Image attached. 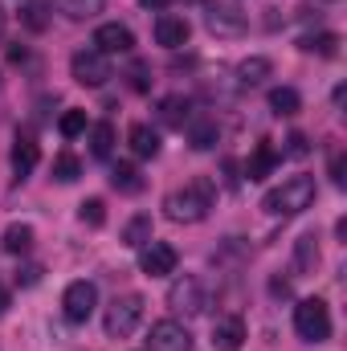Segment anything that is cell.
Segmentation results:
<instances>
[{
    "label": "cell",
    "mask_w": 347,
    "mask_h": 351,
    "mask_svg": "<svg viewBox=\"0 0 347 351\" xmlns=\"http://www.w3.org/2000/svg\"><path fill=\"white\" fill-rule=\"evenodd\" d=\"M37 278H41V265H25L16 274V286H37Z\"/></svg>",
    "instance_id": "obj_34"
},
{
    "label": "cell",
    "mask_w": 347,
    "mask_h": 351,
    "mask_svg": "<svg viewBox=\"0 0 347 351\" xmlns=\"http://www.w3.org/2000/svg\"><path fill=\"white\" fill-rule=\"evenodd\" d=\"M188 139H192V147H196V152L217 147V139H221L217 119H188Z\"/></svg>",
    "instance_id": "obj_17"
},
{
    "label": "cell",
    "mask_w": 347,
    "mask_h": 351,
    "mask_svg": "<svg viewBox=\"0 0 347 351\" xmlns=\"http://www.w3.org/2000/svg\"><path fill=\"white\" fill-rule=\"evenodd\" d=\"M70 74H74L78 86H102V82L110 78V62H106V53H98V49H78V53L70 58Z\"/></svg>",
    "instance_id": "obj_6"
},
{
    "label": "cell",
    "mask_w": 347,
    "mask_h": 351,
    "mask_svg": "<svg viewBox=\"0 0 347 351\" xmlns=\"http://www.w3.org/2000/svg\"><path fill=\"white\" fill-rule=\"evenodd\" d=\"M176 250L168 241H147L143 250H139V269L147 274V278H164V274H172L176 269Z\"/></svg>",
    "instance_id": "obj_9"
},
{
    "label": "cell",
    "mask_w": 347,
    "mask_h": 351,
    "mask_svg": "<svg viewBox=\"0 0 347 351\" xmlns=\"http://www.w3.org/2000/svg\"><path fill=\"white\" fill-rule=\"evenodd\" d=\"M311 204H315V176H290V180H282V188L265 192V200H261V208L270 217H298Z\"/></svg>",
    "instance_id": "obj_2"
},
{
    "label": "cell",
    "mask_w": 347,
    "mask_h": 351,
    "mask_svg": "<svg viewBox=\"0 0 347 351\" xmlns=\"http://www.w3.org/2000/svg\"><path fill=\"white\" fill-rule=\"evenodd\" d=\"M127 139H131V152H135L139 160H152V156H160V131H152L147 123H135Z\"/></svg>",
    "instance_id": "obj_18"
},
{
    "label": "cell",
    "mask_w": 347,
    "mask_h": 351,
    "mask_svg": "<svg viewBox=\"0 0 347 351\" xmlns=\"http://www.w3.org/2000/svg\"><path fill=\"white\" fill-rule=\"evenodd\" d=\"M115 152V127L110 123H94L90 127V156L94 160H106Z\"/></svg>",
    "instance_id": "obj_22"
},
{
    "label": "cell",
    "mask_w": 347,
    "mask_h": 351,
    "mask_svg": "<svg viewBox=\"0 0 347 351\" xmlns=\"http://www.w3.org/2000/svg\"><path fill=\"white\" fill-rule=\"evenodd\" d=\"M147 86H152V82H147V66L135 62V66H131V90H147Z\"/></svg>",
    "instance_id": "obj_33"
},
{
    "label": "cell",
    "mask_w": 347,
    "mask_h": 351,
    "mask_svg": "<svg viewBox=\"0 0 347 351\" xmlns=\"http://www.w3.org/2000/svg\"><path fill=\"white\" fill-rule=\"evenodd\" d=\"M274 164H278V152H274V143H258L254 147V156L246 160V180H265V176L274 172Z\"/></svg>",
    "instance_id": "obj_16"
},
{
    "label": "cell",
    "mask_w": 347,
    "mask_h": 351,
    "mask_svg": "<svg viewBox=\"0 0 347 351\" xmlns=\"http://www.w3.org/2000/svg\"><path fill=\"white\" fill-rule=\"evenodd\" d=\"M78 176H82V164H78V156L62 152V156L53 160V180H58V184H74Z\"/></svg>",
    "instance_id": "obj_26"
},
{
    "label": "cell",
    "mask_w": 347,
    "mask_h": 351,
    "mask_svg": "<svg viewBox=\"0 0 347 351\" xmlns=\"http://www.w3.org/2000/svg\"><path fill=\"white\" fill-rule=\"evenodd\" d=\"M66 16H74V21H86L94 12H102V0H53Z\"/></svg>",
    "instance_id": "obj_27"
},
{
    "label": "cell",
    "mask_w": 347,
    "mask_h": 351,
    "mask_svg": "<svg viewBox=\"0 0 347 351\" xmlns=\"http://www.w3.org/2000/svg\"><path fill=\"white\" fill-rule=\"evenodd\" d=\"M94 49L98 53H131L135 49V33L127 29V25H98L94 29Z\"/></svg>",
    "instance_id": "obj_11"
},
{
    "label": "cell",
    "mask_w": 347,
    "mask_h": 351,
    "mask_svg": "<svg viewBox=\"0 0 347 351\" xmlns=\"http://www.w3.org/2000/svg\"><path fill=\"white\" fill-rule=\"evenodd\" d=\"M331 176H335V184L344 188V156H335V160H331Z\"/></svg>",
    "instance_id": "obj_35"
},
{
    "label": "cell",
    "mask_w": 347,
    "mask_h": 351,
    "mask_svg": "<svg viewBox=\"0 0 347 351\" xmlns=\"http://www.w3.org/2000/svg\"><path fill=\"white\" fill-rule=\"evenodd\" d=\"M307 152H311V143H307V135H302V131H294V135L286 139V156H290V160H302Z\"/></svg>",
    "instance_id": "obj_32"
},
{
    "label": "cell",
    "mask_w": 347,
    "mask_h": 351,
    "mask_svg": "<svg viewBox=\"0 0 347 351\" xmlns=\"http://www.w3.org/2000/svg\"><path fill=\"white\" fill-rule=\"evenodd\" d=\"M274 74V66H270V58H246L241 66H237V78L246 82V86H261L265 78Z\"/></svg>",
    "instance_id": "obj_23"
},
{
    "label": "cell",
    "mask_w": 347,
    "mask_h": 351,
    "mask_svg": "<svg viewBox=\"0 0 347 351\" xmlns=\"http://www.w3.org/2000/svg\"><path fill=\"white\" fill-rule=\"evenodd\" d=\"M147 241H152V217L139 213V217L127 221V229H123V245H127V250H143Z\"/></svg>",
    "instance_id": "obj_20"
},
{
    "label": "cell",
    "mask_w": 347,
    "mask_h": 351,
    "mask_svg": "<svg viewBox=\"0 0 347 351\" xmlns=\"http://www.w3.org/2000/svg\"><path fill=\"white\" fill-rule=\"evenodd\" d=\"M143 298L139 294H123V298H115L110 306H106V319H102V327H106V335L110 339H127V335H135V327L143 323Z\"/></svg>",
    "instance_id": "obj_4"
},
{
    "label": "cell",
    "mask_w": 347,
    "mask_h": 351,
    "mask_svg": "<svg viewBox=\"0 0 347 351\" xmlns=\"http://www.w3.org/2000/svg\"><path fill=\"white\" fill-rule=\"evenodd\" d=\"M241 343H246V323H241L237 315L217 319V327H213V348L217 351H241Z\"/></svg>",
    "instance_id": "obj_13"
},
{
    "label": "cell",
    "mask_w": 347,
    "mask_h": 351,
    "mask_svg": "<svg viewBox=\"0 0 347 351\" xmlns=\"http://www.w3.org/2000/svg\"><path fill=\"white\" fill-rule=\"evenodd\" d=\"M294 331H298V339H307V343L331 339V311H327V302H323V298H302V302L294 306Z\"/></svg>",
    "instance_id": "obj_3"
},
{
    "label": "cell",
    "mask_w": 347,
    "mask_h": 351,
    "mask_svg": "<svg viewBox=\"0 0 347 351\" xmlns=\"http://www.w3.org/2000/svg\"><path fill=\"white\" fill-rule=\"evenodd\" d=\"M188 21L184 16H172V12H164L160 21H156V41L164 45V49H180V45H188Z\"/></svg>",
    "instance_id": "obj_14"
},
{
    "label": "cell",
    "mask_w": 347,
    "mask_h": 351,
    "mask_svg": "<svg viewBox=\"0 0 347 351\" xmlns=\"http://www.w3.org/2000/svg\"><path fill=\"white\" fill-rule=\"evenodd\" d=\"M188 119H192V102H188L184 94H168V98L160 102V123H164V127L184 131V127H188Z\"/></svg>",
    "instance_id": "obj_15"
},
{
    "label": "cell",
    "mask_w": 347,
    "mask_h": 351,
    "mask_svg": "<svg viewBox=\"0 0 347 351\" xmlns=\"http://www.w3.org/2000/svg\"><path fill=\"white\" fill-rule=\"evenodd\" d=\"M139 4H143V8H168L172 0H139Z\"/></svg>",
    "instance_id": "obj_36"
},
{
    "label": "cell",
    "mask_w": 347,
    "mask_h": 351,
    "mask_svg": "<svg viewBox=\"0 0 347 351\" xmlns=\"http://www.w3.org/2000/svg\"><path fill=\"white\" fill-rule=\"evenodd\" d=\"M78 217H82V225H90V229H102L106 225V204L98 196H90V200L78 204Z\"/></svg>",
    "instance_id": "obj_28"
},
{
    "label": "cell",
    "mask_w": 347,
    "mask_h": 351,
    "mask_svg": "<svg viewBox=\"0 0 347 351\" xmlns=\"http://www.w3.org/2000/svg\"><path fill=\"white\" fill-rule=\"evenodd\" d=\"M319 265V245H315V233L298 237V269H315Z\"/></svg>",
    "instance_id": "obj_31"
},
{
    "label": "cell",
    "mask_w": 347,
    "mask_h": 351,
    "mask_svg": "<svg viewBox=\"0 0 347 351\" xmlns=\"http://www.w3.org/2000/svg\"><path fill=\"white\" fill-rule=\"evenodd\" d=\"M110 184H115L119 192H131V196H135V192L143 188V176H139L135 164H115V168H110Z\"/></svg>",
    "instance_id": "obj_24"
},
{
    "label": "cell",
    "mask_w": 347,
    "mask_h": 351,
    "mask_svg": "<svg viewBox=\"0 0 347 351\" xmlns=\"http://www.w3.org/2000/svg\"><path fill=\"white\" fill-rule=\"evenodd\" d=\"M0 33H4V8H0Z\"/></svg>",
    "instance_id": "obj_38"
},
{
    "label": "cell",
    "mask_w": 347,
    "mask_h": 351,
    "mask_svg": "<svg viewBox=\"0 0 347 351\" xmlns=\"http://www.w3.org/2000/svg\"><path fill=\"white\" fill-rule=\"evenodd\" d=\"M168 306H172V315H200L208 302H204V286H200V278H192V274H184V278H176L172 286H168Z\"/></svg>",
    "instance_id": "obj_5"
},
{
    "label": "cell",
    "mask_w": 347,
    "mask_h": 351,
    "mask_svg": "<svg viewBox=\"0 0 347 351\" xmlns=\"http://www.w3.org/2000/svg\"><path fill=\"white\" fill-rule=\"evenodd\" d=\"M4 311H8V290L0 286V315H4Z\"/></svg>",
    "instance_id": "obj_37"
},
{
    "label": "cell",
    "mask_w": 347,
    "mask_h": 351,
    "mask_svg": "<svg viewBox=\"0 0 347 351\" xmlns=\"http://www.w3.org/2000/svg\"><path fill=\"white\" fill-rule=\"evenodd\" d=\"M298 106H302V98H298L294 86L270 90V110H274V114H298Z\"/></svg>",
    "instance_id": "obj_25"
},
{
    "label": "cell",
    "mask_w": 347,
    "mask_h": 351,
    "mask_svg": "<svg viewBox=\"0 0 347 351\" xmlns=\"http://www.w3.org/2000/svg\"><path fill=\"white\" fill-rule=\"evenodd\" d=\"M147 348L152 351H192V335H188L184 323L160 319V323H152V331H147Z\"/></svg>",
    "instance_id": "obj_8"
},
{
    "label": "cell",
    "mask_w": 347,
    "mask_h": 351,
    "mask_svg": "<svg viewBox=\"0 0 347 351\" xmlns=\"http://www.w3.org/2000/svg\"><path fill=\"white\" fill-rule=\"evenodd\" d=\"M37 160H41L37 139H33L29 131H16V139H12V172H16V180H25V176L33 172Z\"/></svg>",
    "instance_id": "obj_12"
},
{
    "label": "cell",
    "mask_w": 347,
    "mask_h": 351,
    "mask_svg": "<svg viewBox=\"0 0 347 351\" xmlns=\"http://www.w3.org/2000/svg\"><path fill=\"white\" fill-rule=\"evenodd\" d=\"M21 21H25V29L41 33V29L49 25V8H45V4H25V8H21Z\"/></svg>",
    "instance_id": "obj_29"
},
{
    "label": "cell",
    "mask_w": 347,
    "mask_h": 351,
    "mask_svg": "<svg viewBox=\"0 0 347 351\" xmlns=\"http://www.w3.org/2000/svg\"><path fill=\"white\" fill-rule=\"evenodd\" d=\"M204 25H208L213 37H241V33H246V16H241L233 4H213V8L204 12Z\"/></svg>",
    "instance_id": "obj_10"
},
{
    "label": "cell",
    "mask_w": 347,
    "mask_h": 351,
    "mask_svg": "<svg viewBox=\"0 0 347 351\" xmlns=\"http://www.w3.org/2000/svg\"><path fill=\"white\" fill-rule=\"evenodd\" d=\"M302 53H319V58H335L339 53V33H307L298 41Z\"/></svg>",
    "instance_id": "obj_19"
},
{
    "label": "cell",
    "mask_w": 347,
    "mask_h": 351,
    "mask_svg": "<svg viewBox=\"0 0 347 351\" xmlns=\"http://www.w3.org/2000/svg\"><path fill=\"white\" fill-rule=\"evenodd\" d=\"M58 131H62L66 139H78V135L86 131V110H66L62 123H58Z\"/></svg>",
    "instance_id": "obj_30"
},
{
    "label": "cell",
    "mask_w": 347,
    "mask_h": 351,
    "mask_svg": "<svg viewBox=\"0 0 347 351\" xmlns=\"http://www.w3.org/2000/svg\"><path fill=\"white\" fill-rule=\"evenodd\" d=\"M0 245H4V254H29V250H33V225H21V221L8 225Z\"/></svg>",
    "instance_id": "obj_21"
},
{
    "label": "cell",
    "mask_w": 347,
    "mask_h": 351,
    "mask_svg": "<svg viewBox=\"0 0 347 351\" xmlns=\"http://www.w3.org/2000/svg\"><path fill=\"white\" fill-rule=\"evenodd\" d=\"M94 306H98V290H94V282H70V286H66V294H62V311H66L70 323H86L90 315H94Z\"/></svg>",
    "instance_id": "obj_7"
},
{
    "label": "cell",
    "mask_w": 347,
    "mask_h": 351,
    "mask_svg": "<svg viewBox=\"0 0 347 351\" xmlns=\"http://www.w3.org/2000/svg\"><path fill=\"white\" fill-rule=\"evenodd\" d=\"M213 200H217V184H213L208 176H200V180H192V184L176 188L172 196L164 200V213L172 217L176 225H196V221H204V217H208Z\"/></svg>",
    "instance_id": "obj_1"
}]
</instances>
